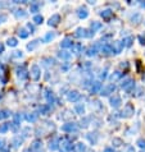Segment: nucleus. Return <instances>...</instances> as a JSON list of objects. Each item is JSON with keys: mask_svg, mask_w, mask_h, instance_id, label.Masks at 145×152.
Returning <instances> with one entry per match:
<instances>
[{"mask_svg": "<svg viewBox=\"0 0 145 152\" xmlns=\"http://www.w3.org/2000/svg\"><path fill=\"white\" fill-rule=\"evenodd\" d=\"M58 56H59L60 59H64V60L71 59V54L67 53V51H60V53H58Z\"/></svg>", "mask_w": 145, "mask_h": 152, "instance_id": "nucleus-28", "label": "nucleus"}, {"mask_svg": "<svg viewBox=\"0 0 145 152\" xmlns=\"http://www.w3.org/2000/svg\"><path fill=\"white\" fill-rule=\"evenodd\" d=\"M31 78H32L34 81H39V78H40V76H41V69H40V67L39 65H36V64H34L32 67H31Z\"/></svg>", "mask_w": 145, "mask_h": 152, "instance_id": "nucleus-2", "label": "nucleus"}, {"mask_svg": "<svg viewBox=\"0 0 145 152\" xmlns=\"http://www.w3.org/2000/svg\"><path fill=\"white\" fill-rule=\"evenodd\" d=\"M76 124L74 123H67L64 125H62V130L63 132H72V130H76Z\"/></svg>", "mask_w": 145, "mask_h": 152, "instance_id": "nucleus-13", "label": "nucleus"}, {"mask_svg": "<svg viewBox=\"0 0 145 152\" xmlns=\"http://www.w3.org/2000/svg\"><path fill=\"white\" fill-rule=\"evenodd\" d=\"M4 147V139H0V148Z\"/></svg>", "mask_w": 145, "mask_h": 152, "instance_id": "nucleus-52", "label": "nucleus"}, {"mask_svg": "<svg viewBox=\"0 0 145 152\" xmlns=\"http://www.w3.org/2000/svg\"><path fill=\"white\" fill-rule=\"evenodd\" d=\"M9 115H10V111H8V110H3V111H0V119L8 118Z\"/></svg>", "mask_w": 145, "mask_h": 152, "instance_id": "nucleus-40", "label": "nucleus"}, {"mask_svg": "<svg viewBox=\"0 0 145 152\" xmlns=\"http://www.w3.org/2000/svg\"><path fill=\"white\" fill-rule=\"evenodd\" d=\"M101 27H103V24H101L100 22H91V26H90V28H91V32L95 33L98 30H100Z\"/></svg>", "mask_w": 145, "mask_h": 152, "instance_id": "nucleus-18", "label": "nucleus"}, {"mask_svg": "<svg viewBox=\"0 0 145 152\" xmlns=\"http://www.w3.org/2000/svg\"><path fill=\"white\" fill-rule=\"evenodd\" d=\"M77 14H78V17H80L81 19H85V18H87L89 12H87V9H86L85 6H82V8H78Z\"/></svg>", "mask_w": 145, "mask_h": 152, "instance_id": "nucleus-14", "label": "nucleus"}, {"mask_svg": "<svg viewBox=\"0 0 145 152\" xmlns=\"http://www.w3.org/2000/svg\"><path fill=\"white\" fill-rule=\"evenodd\" d=\"M59 139L58 138H53V139H50V142H49V150L50 151H55L59 148Z\"/></svg>", "mask_w": 145, "mask_h": 152, "instance_id": "nucleus-10", "label": "nucleus"}, {"mask_svg": "<svg viewBox=\"0 0 145 152\" xmlns=\"http://www.w3.org/2000/svg\"><path fill=\"white\" fill-rule=\"evenodd\" d=\"M89 122H90V119H89V118H85V119H84V123H81V127L86 128V127L89 125Z\"/></svg>", "mask_w": 145, "mask_h": 152, "instance_id": "nucleus-46", "label": "nucleus"}, {"mask_svg": "<svg viewBox=\"0 0 145 152\" xmlns=\"http://www.w3.org/2000/svg\"><path fill=\"white\" fill-rule=\"evenodd\" d=\"M18 35H19V37L21 38H26L27 36H28V32H27L26 28H21L19 30V32H18Z\"/></svg>", "mask_w": 145, "mask_h": 152, "instance_id": "nucleus-35", "label": "nucleus"}, {"mask_svg": "<svg viewBox=\"0 0 145 152\" xmlns=\"http://www.w3.org/2000/svg\"><path fill=\"white\" fill-rule=\"evenodd\" d=\"M39 9H40L39 4H31V6H30L31 13H36V12H39Z\"/></svg>", "mask_w": 145, "mask_h": 152, "instance_id": "nucleus-36", "label": "nucleus"}, {"mask_svg": "<svg viewBox=\"0 0 145 152\" xmlns=\"http://www.w3.org/2000/svg\"><path fill=\"white\" fill-rule=\"evenodd\" d=\"M49 110H50L49 106H41V107H40V112H41V114H44V115L48 114Z\"/></svg>", "mask_w": 145, "mask_h": 152, "instance_id": "nucleus-43", "label": "nucleus"}, {"mask_svg": "<svg viewBox=\"0 0 145 152\" xmlns=\"http://www.w3.org/2000/svg\"><path fill=\"white\" fill-rule=\"evenodd\" d=\"M17 76L21 78V79H26L27 77H28V72H27V69L25 65H22V67L17 68Z\"/></svg>", "mask_w": 145, "mask_h": 152, "instance_id": "nucleus-6", "label": "nucleus"}, {"mask_svg": "<svg viewBox=\"0 0 145 152\" xmlns=\"http://www.w3.org/2000/svg\"><path fill=\"white\" fill-rule=\"evenodd\" d=\"M73 150V146L72 143L67 141V139H63V141L60 142V151L62 152H71Z\"/></svg>", "mask_w": 145, "mask_h": 152, "instance_id": "nucleus-3", "label": "nucleus"}, {"mask_svg": "<svg viewBox=\"0 0 145 152\" xmlns=\"http://www.w3.org/2000/svg\"><path fill=\"white\" fill-rule=\"evenodd\" d=\"M132 114H134V107H132L131 105H126V106H125V109L122 110V112H121V116L128 118V116H131Z\"/></svg>", "mask_w": 145, "mask_h": 152, "instance_id": "nucleus-8", "label": "nucleus"}, {"mask_svg": "<svg viewBox=\"0 0 145 152\" xmlns=\"http://www.w3.org/2000/svg\"><path fill=\"white\" fill-rule=\"evenodd\" d=\"M14 15L17 18H25L26 15H27V12L25 9H17V10L14 12Z\"/></svg>", "mask_w": 145, "mask_h": 152, "instance_id": "nucleus-23", "label": "nucleus"}, {"mask_svg": "<svg viewBox=\"0 0 145 152\" xmlns=\"http://www.w3.org/2000/svg\"><path fill=\"white\" fill-rule=\"evenodd\" d=\"M85 148H86V147H85L84 143H77V145H76V151L77 152H84Z\"/></svg>", "mask_w": 145, "mask_h": 152, "instance_id": "nucleus-38", "label": "nucleus"}, {"mask_svg": "<svg viewBox=\"0 0 145 152\" xmlns=\"http://www.w3.org/2000/svg\"><path fill=\"white\" fill-rule=\"evenodd\" d=\"M134 87H135V82H134V81H131L130 83H128V84H127L123 89H125V91H126L127 93H130V92L132 91V89H134Z\"/></svg>", "mask_w": 145, "mask_h": 152, "instance_id": "nucleus-30", "label": "nucleus"}, {"mask_svg": "<svg viewBox=\"0 0 145 152\" xmlns=\"http://www.w3.org/2000/svg\"><path fill=\"white\" fill-rule=\"evenodd\" d=\"M87 139L93 143V145H95L96 141H98V135H96L95 133H89V134H87Z\"/></svg>", "mask_w": 145, "mask_h": 152, "instance_id": "nucleus-29", "label": "nucleus"}, {"mask_svg": "<svg viewBox=\"0 0 145 152\" xmlns=\"http://www.w3.org/2000/svg\"><path fill=\"white\" fill-rule=\"evenodd\" d=\"M101 51H103L104 54H107V55L114 54V51H113V49H112L111 45H104V46H101Z\"/></svg>", "mask_w": 145, "mask_h": 152, "instance_id": "nucleus-19", "label": "nucleus"}, {"mask_svg": "<svg viewBox=\"0 0 145 152\" xmlns=\"http://www.w3.org/2000/svg\"><path fill=\"white\" fill-rule=\"evenodd\" d=\"M42 21H44V18H42V15H40V14H36L34 17V22L36 23V24H41Z\"/></svg>", "mask_w": 145, "mask_h": 152, "instance_id": "nucleus-32", "label": "nucleus"}, {"mask_svg": "<svg viewBox=\"0 0 145 152\" xmlns=\"http://www.w3.org/2000/svg\"><path fill=\"white\" fill-rule=\"evenodd\" d=\"M3 51H4V45L0 44V53H3Z\"/></svg>", "mask_w": 145, "mask_h": 152, "instance_id": "nucleus-53", "label": "nucleus"}, {"mask_svg": "<svg viewBox=\"0 0 145 152\" xmlns=\"http://www.w3.org/2000/svg\"><path fill=\"white\" fill-rule=\"evenodd\" d=\"M39 44H40V41H39V40H34L31 44L27 45V50H31V51H32V50H35V49L37 48Z\"/></svg>", "mask_w": 145, "mask_h": 152, "instance_id": "nucleus-27", "label": "nucleus"}, {"mask_svg": "<svg viewBox=\"0 0 145 152\" xmlns=\"http://www.w3.org/2000/svg\"><path fill=\"white\" fill-rule=\"evenodd\" d=\"M105 77H107V71H104V72H103V73H101V74H100V78H101V79H104Z\"/></svg>", "mask_w": 145, "mask_h": 152, "instance_id": "nucleus-50", "label": "nucleus"}, {"mask_svg": "<svg viewBox=\"0 0 145 152\" xmlns=\"http://www.w3.org/2000/svg\"><path fill=\"white\" fill-rule=\"evenodd\" d=\"M74 36L81 38V37H91L94 36V33L91 32V31H87L86 28H77L76 32H74Z\"/></svg>", "mask_w": 145, "mask_h": 152, "instance_id": "nucleus-1", "label": "nucleus"}, {"mask_svg": "<svg viewBox=\"0 0 145 152\" xmlns=\"http://www.w3.org/2000/svg\"><path fill=\"white\" fill-rule=\"evenodd\" d=\"M100 15L103 17V19H105V21H109V19L113 17V10H111V9H105V10L101 12Z\"/></svg>", "mask_w": 145, "mask_h": 152, "instance_id": "nucleus-15", "label": "nucleus"}, {"mask_svg": "<svg viewBox=\"0 0 145 152\" xmlns=\"http://www.w3.org/2000/svg\"><path fill=\"white\" fill-rule=\"evenodd\" d=\"M132 42H134V37L132 36H128V37H126L125 40L122 41V44H123V46H127V48H130V46L132 45Z\"/></svg>", "mask_w": 145, "mask_h": 152, "instance_id": "nucleus-25", "label": "nucleus"}, {"mask_svg": "<svg viewBox=\"0 0 145 152\" xmlns=\"http://www.w3.org/2000/svg\"><path fill=\"white\" fill-rule=\"evenodd\" d=\"M54 37H55V33L54 32H48L44 37H42V42H50Z\"/></svg>", "mask_w": 145, "mask_h": 152, "instance_id": "nucleus-21", "label": "nucleus"}, {"mask_svg": "<svg viewBox=\"0 0 145 152\" xmlns=\"http://www.w3.org/2000/svg\"><path fill=\"white\" fill-rule=\"evenodd\" d=\"M111 106L112 107H119L121 106V104H122V100H121V97L119 96H117V95H113L111 97Z\"/></svg>", "mask_w": 145, "mask_h": 152, "instance_id": "nucleus-4", "label": "nucleus"}, {"mask_svg": "<svg viewBox=\"0 0 145 152\" xmlns=\"http://www.w3.org/2000/svg\"><path fill=\"white\" fill-rule=\"evenodd\" d=\"M45 97H46V100H48V102H49V104H53L54 101H55V99H54V95H53V92L50 91V89H46Z\"/></svg>", "mask_w": 145, "mask_h": 152, "instance_id": "nucleus-20", "label": "nucleus"}, {"mask_svg": "<svg viewBox=\"0 0 145 152\" xmlns=\"http://www.w3.org/2000/svg\"><path fill=\"white\" fill-rule=\"evenodd\" d=\"M59 22H60V15H59V14H54V15H52V17H50L48 24H49L50 27H55V26L59 24Z\"/></svg>", "mask_w": 145, "mask_h": 152, "instance_id": "nucleus-5", "label": "nucleus"}, {"mask_svg": "<svg viewBox=\"0 0 145 152\" xmlns=\"http://www.w3.org/2000/svg\"><path fill=\"white\" fill-rule=\"evenodd\" d=\"M67 97H68V101H72V102H74V101H77L78 99H80L81 95L77 91H71V92L68 93Z\"/></svg>", "mask_w": 145, "mask_h": 152, "instance_id": "nucleus-12", "label": "nucleus"}, {"mask_svg": "<svg viewBox=\"0 0 145 152\" xmlns=\"http://www.w3.org/2000/svg\"><path fill=\"white\" fill-rule=\"evenodd\" d=\"M114 84H109L107 86V87H104V88H101L100 89V95L101 96H108V95H111V93H113V91H114Z\"/></svg>", "mask_w": 145, "mask_h": 152, "instance_id": "nucleus-7", "label": "nucleus"}, {"mask_svg": "<svg viewBox=\"0 0 145 152\" xmlns=\"http://www.w3.org/2000/svg\"><path fill=\"white\" fill-rule=\"evenodd\" d=\"M37 116H39V114H36V112H31V114H27V115H26V119L28 120V122L34 123V122H36Z\"/></svg>", "mask_w": 145, "mask_h": 152, "instance_id": "nucleus-24", "label": "nucleus"}, {"mask_svg": "<svg viewBox=\"0 0 145 152\" xmlns=\"http://www.w3.org/2000/svg\"><path fill=\"white\" fill-rule=\"evenodd\" d=\"M81 49H82V45H80V44H77V45H73V46H72V51H73V53H80V51H81Z\"/></svg>", "mask_w": 145, "mask_h": 152, "instance_id": "nucleus-41", "label": "nucleus"}, {"mask_svg": "<svg viewBox=\"0 0 145 152\" xmlns=\"http://www.w3.org/2000/svg\"><path fill=\"white\" fill-rule=\"evenodd\" d=\"M41 146H42V142L40 141V139H36V141L32 142V145H31V147H30V150L31 151H37V150L41 148Z\"/></svg>", "mask_w": 145, "mask_h": 152, "instance_id": "nucleus-17", "label": "nucleus"}, {"mask_svg": "<svg viewBox=\"0 0 145 152\" xmlns=\"http://www.w3.org/2000/svg\"><path fill=\"white\" fill-rule=\"evenodd\" d=\"M139 40H140V44H145V35H140L139 36Z\"/></svg>", "mask_w": 145, "mask_h": 152, "instance_id": "nucleus-48", "label": "nucleus"}, {"mask_svg": "<svg viewBox=\"0 0 145 152\" xmlns=\"http://www.w3.org/2000/svg\"><path fill=\"white\" fill-rule=\"evenodd\" d=\"M73 46V44H72V40L69 37H66V38H63L62 40V42H60V48L62 49H67V48H72Z\"/></svg>", "mask_w": 145, "mask_h": 152, "instance_id": "nucleus-11", "label": "nucleus"}, {"mask_svg": "<svg viewBox=\"0 0 145 152\" xmlns=\"http://www.w3.org/2000/svg\"><path fill=\"white\" fill-rule=\"evenodd\" d=\"M104 152H113V148H111V147H107V148L104 150Z\"/></svg>", "mask_w": 145, "mask_h": 152, "instance_id": "nucleus-51", "label": "nucleus"}, {"mask_svg": "<svg viewBox=\"0 0 145 152\" xmlns=\"http://www.w3.org/2000/svg\"><path fill=\"white\" fill-rule=\"evenodd\" d=\"M0 97H1V95H0Z\"/></svg>", "mask_w": 145, "mask_h": 152, "instance_id": "nucleus-54", "label": "nucleus"}, {"mask_svg": "<svg viewBox=\"0 0 145 152\" xmlns=\"http://www.w3.org/2000/svg\"><path fill=\"white\" fill-rule=\"evenodd\" d=\"M7 19H8V17H7L5 14H0V23H4Z\"/></svg>", "mask_w": 145, "mask_h": 152, "instance_id": "nucleus-47", "label": "nucleus"}, {"mask_svg": "<svg viewBox=\"0 0 145 152\" xmlns=\"http://www.w3.org/2000/svg\"><path fill=\"white\" fill-rule=\"evenodd\" d=\"M141 152H144V151H141Z\"/></svg>", "mask_w": 145, "mask_h": 152, "instance_id": "nucleus-55", "label": "nucleus"}, {"mask_svg": "<svg viewBox=\"0 0 145 152\" xmlns=\"http://www.w3.org/2000/svg\"><path fill=\"white\" fill-rule=\"evenodd\" d=\"M112 46V49H113V51H114V54H119L121 51H122V49H123V44L121 41H116V42H113V45Z\"/></svg>", "mask_w": 145, "mask_h": 152, "instance_id": "nucleus-9", "label": "nucleus"}, {"mask_svg": "<svg viewBox=\"0 0 145 152\" xmlns=\"http://www.w3.org/2000/svg\"><path fill=\"white\" fill-rule=\"evenodd\" d=\"M8 45L12 46V48H14V46H17L18 45V41H17V38H14V37H10L9 40H8Z\"/></svg>", "mask_w": 145, "mask_h": 152, "instance_id": "nucleus-34", "label": "nucleus"}, {"mask_svg": "<svg viewBox=\"0 0 145 152\" xmlns=\"http://www.w3.org/2000/svg\"><path fill=\"white\" fill-rule=\"evenodd\" d=\"M42 63H44V65H46V67H50V65L55 64V60L52 59V58H44V59H42Z\"/></svg>", "mask_w": 145, "mask_h": 152, "instance_id": "nucleus-26", "label": "nucleus"}, {"mask_svg": "<svg viewBox=\"0 0 145 152\" xmlns=\"http://www.w3.org/2000/svg\"><path fill=\"white\" fill-rule=\"evenodd\" d=\"M86 54H87L89 56H94V55L96 54V48H90V49L87 50V53H86Z\"/></svg>", "mask_w": 145, "mask_h": 152, "instance_id": "nucleus-42", "label": "nucleus"}, {"mask_svg": "<svg viewBox=\"0 0 145 152\" xmlns=\"http://www.w3.org/2000/svg\"><path fill=\"white\" fill-rule=\"evenodd\" d=\"M74 111H76L77 114H84V111H85L84 105H76V106H74Z\"/></svg>", "mask_w": 145, "mask_h": 152, "instance_id": "nucleus-33", "label": "nucleus"}, {"mask_svg": "<svg viewBox=\"0 0 145 152\" xmlns=\"http://www.w3.org/2000/svg\"><path fill=\"white\" fill-rule=\"evenodd\" d=\"M9 128H10V124H9V123H3V124H0V134L7 133V132L9 130Z\"/></svg>", "mask_w": 145, "mask_h": 152, "instance_id": "nucleus-22", "label": "nucleus"}, {"mask_svg": "<svg viewBox=\"0 0 145 152\" xmlns=\"http://www.w3.org/2000/svg\"><path fill=\"white\" fill-rule=\"evenodd\" d=\"M138 145H139V147H141V148H145V139H143V138L138 139Z\"/></svg>", "mask_w": 145, "mask_h": 152, "instance_id": "nucleus-44", "label": "nucleus"}, {"mask_svg": "<svg viewBox=\"0 0 145 152\" xmlns=\"http://www.w3.org/2000/svg\"><path fill=\"white\" fill-rule=\"evenodd\" d=\"M121 76H122V73H121V72H114V74H112V76H111V81H112V82H114V81L118 79Z\"/></svg>", "mask_w": 145, "mask_h": 152, "instance_id": "nucleus-37", "label": "nucleus"}, {"mask_svg": "<svg viewBox=\"0 0 145 152\" xmlns=\"http://www.w3.org/2000/svg\"><path fill=\"white\" fill-rule=\"evenodd\" d=\"M100 89H101V83H100V82H94L93 86H91V88H90V91H91V93L94 95V93L100 92Z\"/></svg>", "mask_w": 145, "mask_h": 152, "instance_id": "nucleus-16", "label": "nucleus"}, {"mask_svg": "<svg viewBox=\"0 0 145 152\" xmlns=\"http://www.w3.org/2000/svg\"><path fill=\"white\" fill-rule=\"evenodd\" d=\"M13 56H14V58H19V56H22V51H14Z\"/></svg>", "mask_w": 145, "mask_h": 152, "instance_id": "nucleus-49", "label": "nucleus"}, {"mask_svg": "<svg viewBox=\"0 0 145 152\" xmlns=\"http://www.w3.org/2000/svg\"><path fill=\"white\" fill-rule=\"evenodd\" d=\"M22 141H23V139L21 137H15L13 141H12V145H13V147H19V145L22 143Z\"/></svg>", "mask_w": 145, "mask_h": 152, "instance_id": "nucleus-31", "label": "nucleus"}, {"mask_svg": "<svg viewBox=\"0 0 145 152\" xmlns=\"http://www.w3.org/2000/svg\"><path fill=\"white\" fill-rule=\"evenodd\" d=\"M113 145H114V146H121V145H122V141H121L119 138H114V139H113Z\"/></svg>", "mask_w": 145, "mask_h": 152, "instance_id": "nucleus-45", "label": "nucleus"}, {"mask_svg": "<svg viewBox=\"0 0 145 152\" xmlns=\"http://www.w3.org/2000/svg\"><path fill=\"white\" fill-rule=\"evenodd\" d=\"M140 19H141V15H140V14H134V15H132V17H131V21H132V23H139L140 22Z\"/></svg>", "mask_w": 145, "mask_h": 152, "instance_id": "nucleus-39", "label": "nucleus"}]
</instances>
